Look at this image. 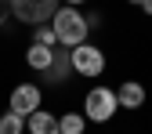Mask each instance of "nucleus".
I'll use <instances>...</instances> for the list:
<instances>
[{"label":"nucleus","instance_id":"nucleus-1","mask_svg":"<svg viewBox=\"0 0 152 134\" xmlns=\"http://www.w3.org/2000/svg\"><path fill=\"white\" fill-rule=\"evenodd\" d=\"M51 29L58 33V44L62 47H80V44H87V36H91V26H87V15L80 11V7H72V4H62L58 11H54V18H51Z\"/></svg>","mask_w":152,"mask_h":134},{"label":"nucleus","instance_id":"nucleus-2","mask_svg":"<svg viewBox=\"0 0 152 134\" xmlns=\"http://www.w3.org/2000/svg\"><path fill=\"white\" fill-rule=\"evenodd\" d=\"M116 109H120V102H116V91L112 87H91L87 98H83L87 123H109L112 116H116Z\"/></svg>","mask_w":152,"mask_h":134},{"label":"nucleus","instance_id":"nucleus-3","mask_svg":"<svg viewBox=\"0 0 152 134\" xmlns=\"http://www.w3.org/2000/svg\"><path fill=\"white\" fill-rule=\"evenodd\" d=\"M58 7L62 0H11V18H18L26 26H47Z\"/></svg>","mask_w":152,"mask_h":134},{"label":"nucleus","instance_id":"nucleus-4","mask_svg":"<svg viewBox=\"0 0 152 134\" xmlns=\"http://www.w3.org/2000/svg\"><path fill=\"white\" fill-rule=\"evenodd\" d=\"M69 62H72V72H76V76L98 80V76L105 72V51H102V47H94V44L87 40V44H80V47H72V51H69Z\"/></svg>","mask_w":152,"mask_h":134},{"label":"nucleus","instance_id":"nucleus-5","mask_svg":"<svg viewBox=\"0 0 152 134\" xmlns=\"http://www.w3.org/2000/svg\"><path fill=\"white\" fill-rule=\"evenodd\" d=\"M40 102H44L40 83H18V87L11 91L7 109H11V112H18V116H29V112H36V109H40Z\"/></svg>","mask_w":152,"mask_h":134},{"label":"nucleus","instance_id":"nucleus-6","mask_svg":"<svg viewBox=\"0 0 152 134\" xmlns=\"http://www.w3.org/2000/svg\"><path fill=\"white\" fill-rule=\"evenodd\" d=\"M72 76V62H69V47H54V62H51V69L44 72V80H47V87H62L65 80Z\"/></svg>","mask_w":152,"mask_h":134},{"label":"nucleus","instance_id":"nucleus-7","mask_svg":"<svg viewBox=\"0 0 152 134\" xmlns=\"http://www.w3.org/2000/svg\"><path fill=\"white\" fill-rule=\"evenodd\" d=\"M26 130H29V134H58V116L40 105L36 112H29V116H26Z\"/></svg>","mask_w":152,"mask_h":134},{"label":"nucleus","instance_id":"nucleus-8","mask_svg":"<svg viewBox=\"0 0 152 134\" xmlns=\"http://www.w3.org/2000/svg\"><path fill=\"white\" fill-rule=\"evenodd\" d=\"M116 102H120V109H141V105H145V87H141L138 80L120 83V87H116Z\"/></svg>","mask_w":152,"mask_h":134},{"label":"nucleus","instance_id":"nucleus-9","mask_svg":"<svg viewBox=\"0 0 152 134\" xmlns=\"http://www.w3.org/2000/svg\"><path fill=\"white\" fill-rule=\"evenodd\" d=\"M51 62H54V47L29 44V51H26V65H29L33 72H47V69H51Z\"/></svg>","mask_w":152,"mask_h":134},{"label":"nucleus","instance_id":"nucleus-10","mask_svg":"<svg viewBox=\"0 0 152 134\" xmlns=\"http://www.w3.org/2000/svg\"><path fill=\"white\" fill-rule=\"evenodd\" d=\"M58 134H87V116L83 112H65V116H58Z\"/></svg>","mask_w":152,"mask_h":134},{"label":"nucleus","instance_id":"nucleus-11","mask_svg":"<svg viewBox=\"0 0 152 134\" xmlns=\"http://www.w3.org/2000/svg\"><path fill=\"white\" fill-rule=\"evenodd\" d=\"M0 134H26V116H18V112H4L0 116Z\"/></svg>","mask_w":152,"mask_h":134},{"label":"nucleus","instance_id":"nucleus-12","mask_svg":"<svg viewBox=\"0 0 152 134\" xmlns=\"http://www.w3.org/2000/svg\"><path fill=\"white\" fill-rule=\"evenodd\" d=\"M33 44H44V47H58V33L51 29V22H47L44 29H36V33H33Z\"/></svg>","mask_w":152,"mask_h":134},{"label":"nucleus","instance_id":"nucleus-13","mask_svg":"<svg viewBox=\"0 0 152 134\" xmlns=\"http://www.w3.org/2000/svg\"><path fill=\"white\" fill-rule=\"evenodd\" d=\"M7 18H11V0H0V29L7 26Z\"/></svg>","mask_w":152,"mask_h":134},{"label":"nucleus","instance_id":"nucleus-14","mask_svg":"<svg viewBox=\"0 0 152 134\" xmlns=\"http://www.w3.org/2000/svg\"><path fill=\"white\" fill-rule=\"evenodd\" d=\"M141 11H145V15L152 18V0H145V4H141Z\"/></svg>","mask_w":152,"mask_h":134},{"label":"nucleus","instance_id":"nucleus-15","mask_svg":"<svg viewBox=\"0 0 152 134\" xmlns=\"http://www.w3.org/2000/svg\"><path fill=\"white\" fill-rule=\"evenodd\" d=\"M62 4H72V7H80V4H83V0H62Z\"/></svg>","mask_w":152,"mask_h":134},{"label":"nucleus","instance_id":"nucleus-16","mask_svg":"<svg viewBox=\"0 0 152 134\" xmlns=\"http://www.w3.org/2000/svg\"><path fill=\"white\" fill-rule=\"evenodd\" d=\"M130 4H138V7H141V4H145V0H130Z\"/></svg>","mask_w":152,"mask_h":134}]
</instances>
